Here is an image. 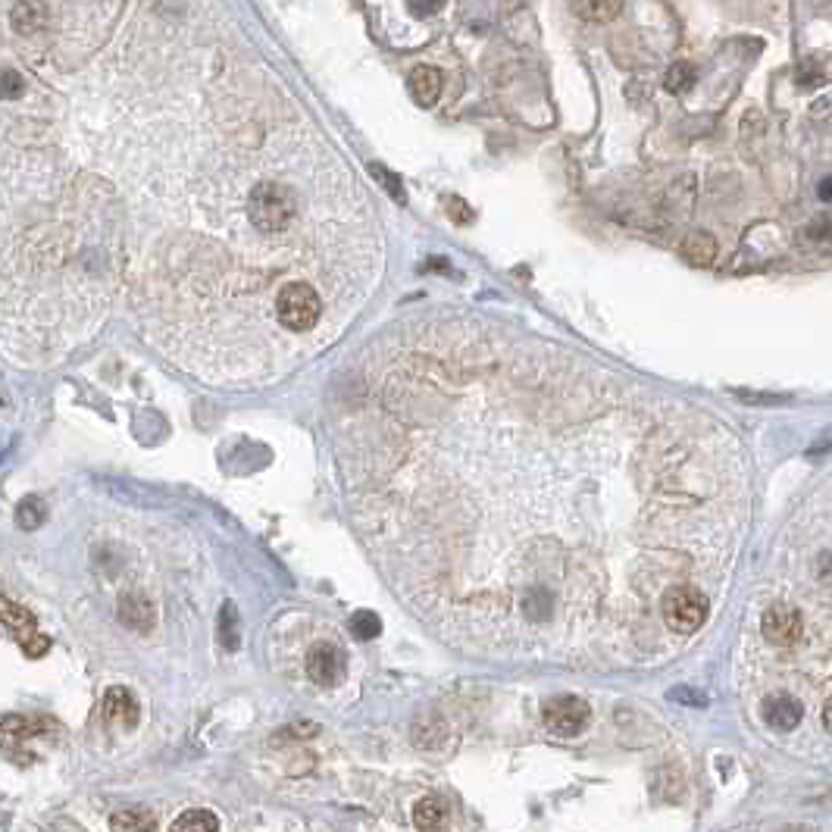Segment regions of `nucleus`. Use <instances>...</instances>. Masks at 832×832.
Listing matches in <instances>:
<instances>
[{
	"label": "nucleus",
	"mask_w": 832,
	"mask_h": 832,
	"mask_svg": "<svg viewBox=\"0 0 832 832\" xmlns=\"http://www.w3.org/2000/svg\"><path fill=\"white\" fill-rule=\"evenodd\" d=\"M588 723V705L573 695H563V698H554L544 705V726L551 729L554 736L570 738L579 736Z\"/></svg>",
	"instance_id": "nucleus-4"
},
{
	"label": "nucleus",
	"mask_w": 832,
	"mask_h": 832,
	"mask_svg": "<svg viewBox=\"0 0 832 832\" xmlns=\"http://www.w3.org/2000/svg\"><path fill=\"white\" fill-rule=\"evenodd\" d=\"M350 633H354L357 638H376L379 633H382V623H379V616L372 611H360V614L350 616Z\"/></svg>",
	"instance_id": "nucleus-19"
},
{
	"label": "nucleus",
	"mask_w": 832,
	"mask_h": 832,
	"mask_svg": "<svg viewBox=\"0 0 832 832\" xmlns=\"http://www.w3.org/2000/svg\"><path fill=\"white\" fill-rule=\"evenodd\" d=\"M372 172H376V176L382 178V182H385V188H389L394 198H398V200H404V191H401V182H398V178H391V172H385L382 167H372Z\"/></svg>",
	"instance_id": "nucleus-25"
},
{
	"label": "nucleus",
	"mask_w": 832,
	"mask_h": 832,
	"mask_svg": "<svg viewBox=\"0 0 832 832\" xmlns=\"http://www.w3.org/2000/svg\"><path fill=\"white\" fill-rule=\"evenodd\" d=\"M172 829H176V832H188V829L217 832L219 829V820L210 814V810H185V814L178 817L176 823H172Z\"/></svg>",
	"instance_id": "nucleus-16"
},
{
	"label": "nucleus",
	"mask_w": 832,
	"mask_h": 832,
	"mask_svg": "<svg viewBox=\"0 0 832 832\" xmlns=\"http://www.w3.org/2000/svg\"><path fill=\"white\" fill-rule=\"evenodd\" d=\"M47 648H50V642H47V635H38V633H32L28 638H23V651L28 657H41V654H47Z\"/></svg>",
	"instance_id": "nucleus-23"
},
{
	"label": "nucleus",
	"mask_w": 832,
	"mask_h": 832,
	"mask_svg": "<svg viewBox=\"0 0 832 832\" xmlns=\"http://www.w3.org/2000/svg\"><path fill=\"white\" fill-rule=\"evenodd\" d=\"M451 207H454V210H451V217H454L457 222H466V219H470V213H461V210H463L461 198H451Z\"/></svg>",
	"instance_id": "nucleus-26"
},
{
	"label": "nucleus",
	"mask_w": 832,
	"mask_h": 832,
	"mask_svg": "<svg viewBox=\"0 0 832 832\" xmlns=\"http://www.w3.org/2000/svg\"><path fill=\"white\" fill-rule=\"evenodd\" d=\"M41 520H45V504L38 498H25L19 504V526L23 529H38Z\"/></svg>",
	"instance_id": "nucleus-20"
},
{
	"label": "nucleus",
	"mask_w": 832,
	"mask_h": 832,
	"mask_svg": "<svg viewBox=\"0 0 832 832\" xmlns=\"http://www.w3.org/2000/svg\"><path fill=\"white\" fill-rule=\"evenodd\" d=\"M119 620H123L128 629H135V633H147V629L154 626V607H150V601L145 594L132 592L119 601Z\"/></svg>",
	"instance_id": "nucleus-11"
},
{
	"label": "nucleus",
	"mask_w": 832,
	"mask_h": 832,
	"mask_svg": "<svg viewBox=\"0 0 832 832\" xmlns=\"http://www.w3.org/2000/svg\"><path fill=\"white\" fill-rule=\"evenodd\" d=\"M760 714H764L766 726L776 729V733H788L801 723L805 716V707L792 698V695H770V698L760 705Z\"/></svg>",
	"instance_id": "nucleus-7"
},
{
	"label": "nucleus",
	"mask_w": 832,
	"mask_h": 832,
	"mask_svg": "<svg viewBox=\"0 0 832 832\" xmlns=\"http://www.w3.org/2000/svg\"><path fill=\"white\" fill-rule=\"evenodd\" d=\"M50 10L45 0H16L10 10V25L16 28L19 35H35L47 25Z\"/></svg>",
	"instance_id": "nucleus-9"
},
{
	"label": "nucleus",
	"mask_w": 832,
	"mask_h": 832,
	"mask_svg": "<svg viewBox=\"0 0 832 832\" xmlns=\"http://www.w3.org/2000/svg\"><path fill=\"white\" fill-rule=\"evenodd\" d=\"M570 10L576 13L583 23H614L623 10V0H570Z\"/></svg>",
	"instance_id": "nucleus-12"
},
{
	"label": "nucleus",
	"mask_w": 832,
	"mask_h": 832,
	"mask_svg": "<svg viewBox=\"0 0 832 832\" xmlns=\"http://www.w3.org/2000/svg\"><path fill=\"white\" fill-rule=\"evenodd\" d=\"M661 616L673 635H692L707 616V598L695 585H673L664 594Z\"/></svg>",
	"instance_id": "nucleus-3"
},
{
	"label": "nucleus",
	"mask_w": 832,
	"mask_h": 832,
	"mask_svg": "<svg viewBox=\"0 0 832 832\" xmlns=\"http://www.w3.org/2000/svg\"><path fill=\"white\" fill-rule=\"evenodd\" d=\"M416 829H441L444 827V805L439 798H422L413 810Z\"/></svg>",
	"instance_id": "nucleus-14"
},
{
	"label": "nucleus",
	"mask_w": 832,
	"mask_h": 832,
	"mask_svg": "<svg viewBox=\"0 0 832 832\" xmlns=\"http://www.w3.org/2000/svg\"><path fill=\"white\" fill-rule=\"evenodd\" d=\"M441 85H444V78L435 66H416L411 78H407L411 97L420 107H435V100L441 97Z\"/></svg>",
	"instance_id": "nucleus-10"
},
{
	"label": "nucleus",
	"mask_w": 832,
	"mask_h": 832,
	"mask_svg": "<svg viewBox=\"0 0 832 832\" xmlns=\"http://www.w3.org/2000/svg\"><path fill=\"white\" fill-rule=\"evenodd\" d=\"M444 6V0H411V13L413 16H432Z\"/></svg>",
	"instance_id": "nucleus-24"
},
{
	"label": "nucleus",
	"mask_w": 832,
	"mask_h": 832,
	"mask_svg": "<svg viewBox=\"0 0 832 832\" xmlns=\"http://www.w3.org/2000/svg\"><path fill=\"white\" fill-rule=\"evenodd\" d=\"M760 629H764V638L770 644L788 648V644H795L801 638V633H805V620H801V614L795 611V607L776 604V607H770V611L764 614V620H760Z\"/></svg>",
	"instance_id": "nucleus-6"
},
{
	"label": "nucleus",
	"mask_w": 832,
	"mask_h": 832,
	"mask_svg": "<svg viewBox=\"0 0 832 832\" xmlns=\"http://www.w3.org/2000/svg\"><path fill=\"white\" fill-rule=\"evenodd\" d=\"M666 91L670 95H685L688 88L695 85V66L692 63H673L670 69H666Z\"/></svg>",
	"instance_id": "nucleus-18"
},
{
	"label": "nucleus",
	"mask_w": 832,
	"mask_h": 832,
	"mask_svg": "<svg viewBox=\"0 0 832 832\" xmlns=\"http://www.w3.org/2000/svg\"><path fill=\"white\" fill-rule=\"evenodd\" d=\"M4 623L19 635V642L32 635V629H35V616L28 611H23V607H16L10 598H4Z\"/></svg>",
	"instance_id": "nucleus-15"
},
{
	"label": "nucleus",
	"mask_w": 832,
	"mask_h": 832,
	"mask_svg": "<svg viewBox=\"0 0 832 832\" xmlns=\"http://www.w3.org/2000/svg\"><path fill=\"white\" fill-rule=\"evenodd\" d=\"M344 673H348V657H344V651L339 644H329L322 642L317 648H310V654H307V676L313 679L317 685H339L344 679Z\"/></svg>",
	"instance_id": "nucleus-5"
},
{
	"label": "nucleus",
	"mask_w": 832,
	"mask_h": 832,
	"mask_svg": "<svg viewBox=\"0 0 832 832\" xmlns=\"http://www.w3.org/2000/svg\"><path fill=\"white\" fill-rule=\"evenodd\" d=\"M23 91H25L23 76L13 73V69H6V73H4V97H6V100H13V97L23 95Z\"/></svg>",
	"instance_id": "nucleus-22"
},
{
	"label": "nucleus",
	"mask_w": 832,
	"mask_h": 832,
	"mask_svg": "<svg viewBox=\"0 0 832 832\" xmlns=\"http://www.w3.org/2000/svg\"><path fill=\"white\" fill-rule=\"evenodd\" d=\"M820 198H823V200H832V176H827V178L820 182Z\"/></svg>",
	"instance_id": "nucleus-27"
},
{
	"label": "nucleus",
	"mask_w": 832,
	"mask_h": 832,
	"mask_svg": "<svg viewBox=\"0 0 832 832\" xmlns=\"http://www.w3.org/2000/svg\"><path fill=\"white\" fill-rule=\"evenodd\" d=\"M219 633H222V638H226L228 648H238V614H235V607H232V604L222 607Z\"/></svg>",
	"instance_id": "nucleus-21"
},
{
	"label": "nucleus",
	"mask_w": 832,
	"mask_h": 832,
	"mask_svg": "<svg viewBox=\"0 0 832 832\" xmlns=\"http://www.w3.org/2000/svg\"><path fill=\"white\" fill-rule=\"evenodd\" d=\"M248 222L260 238H285L298 228V191L279 178H260L248 188Z\"/></svg>",
	"instance_id": "nucleus-1"
},
{
	"label": "nucleus",
	"mask_w": 832,
	"mask_h": 832,
	"mask_svg": "<svg viewBox=\"0 0 832 832\" xmlns=\"http://www.w3.org/2000/svg\"><path fill=\"white\" fill-rule=\"evenodd\" d=\"M823 726H827L829 733H832V698L827 701V705H823Z\"/></svg>",
	"instance_id": "nucleus-28"
},
{
	"label": "nucleus",
	"mask_w": 832,
	"mask_h": 832,
	"mask_svg": "<svg viewBox=\"0 0 832 832\" xmlns=\"http://www.w3.org/2000/svg\"><path fill=\"white\" fill-rule=\"evenodd\" d=\"M157 820L147 814V810H123L110 820V829H123V832H138V829H154Z\"/></svg>",
	"instance_id": "nucleus-17"
},
{
	"label": "nucleus",
	"mask_w": 832,
	"mask_h": 832,
	"mask_svg": "<svg viewBox=\"0 0 832 832\" xmlns=\"http://www.w3.org/2000/svg\"><path fill=\"white\" fill-rule=\"evenodd\" d=\"M104 714L113 726L119 729H132L138 723V701L132 698L128 688H110L104 698Z\"/></svg>",
	"instance_id": "nucleus-8"
},
{
	"label": "nucleus",
	"mask_w": 832,
	"mask_h": 832,
	"mask_svg": "<svg viewBox=\"0 0 832 832\" xmlns=\"http://www.w3.org/2000/svg\"><path fill=\"white\" fill-rule=\"evenodd\" d=\"M326 317V300L320 285L289 282L276 298V320L289 335H317Z\"/></svg>",
	"instance_id": "nucleus-2"
},
{
	"label": "nucleus",
	"mask_w": 832,
	"mask_h": 832,
	"mask_svg": "<svg viewBox=\"0 0 832 832\" xmlns=\"http://www.w3.org/2000/svg\"><path fill=\"white\" fill-rule=\"evenodd\" d=\"M683 257L685 260H692L695 267H707V263H714V257H716V241L710 238L707 232L688 235V238L683 241Z\"/></svg>",
	"instance_id": "nucleus-13"
}]
</instances>
